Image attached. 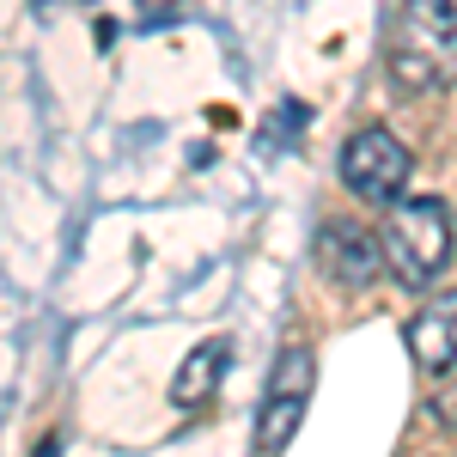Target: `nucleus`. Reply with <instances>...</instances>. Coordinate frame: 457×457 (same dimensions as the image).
Segmentation results:
<instances>
[{"label": "nucleus", "instance_id": "obj_3", "mask_svg": "<svg viewBox=\"0 0 457 457\" xmlns=\"http://www.w3.org/2000/svg\"><path fill=\"white\" fill-rule=\"evenodd\" d=\"M342 183L366 202H396L409 183V146L396 141L390 129H360L342 146Z\"/></svg>", "mask_w": 457, "mask_h": 457}, {"label": "nucleus", "instance_id": "obj_5", "mask_svg": "<svg viewBox=\"0 0 457 457\" xmlns=\"http://www.w3.org/2000/svg\"><path fill=\"white\" fill-rule=\"evenodd\" d=\"M409 353H415L421 372L457 366V293H439V299L409 323Z\"/></svg>", "mask_w": 457, "mask_h": 457}, {"label": "nucleus", "instance_id": "obj_2", "mask_svg": "<svg viewBox=\"0 0 457 457\" xmlns=\"http://www.w3.org/2000/svg\"><path fill=\"white\" fill-rule=\"evenodd\" d=\"M385 256L390 275L403 287H427L445 262H452V213L439 195H415V202H396L385 220Z\"/></svg>", "mask_w": 457, "mask_h": 457}, {"label": "nucleus", "instance_id": "obj_4", "mask_svg": "<svg viewBox=\"0 0 457 457\" xmlns=\"http://www.w3.org/2000/svg\"><path fill=\"white\" fill-rule=\"evenodd\" d=\"M317 256H323L329 281H342V287H372L390 269L385 238H372V232H366V226H353V220H329Z\"/></svg>", "mask_w": 457, "mask_h": 457}, {"label": "nucleus", "instance_id": "obj_7", "mask_svg": "<svg viewBox=\"0 0 457 457\" xmlns=\"http://www.w3.org/2000/svg\"><path fill=\"white\" fill-rule=\"evenodd\" d=\"M299 421H305V390L275 385V390H269V403H262V415H256V452L275 457L287 439L299 433Z\"/></svg>", "mask_w": 457, "mask_h": 457}, {"label": "nucleus", "instance_id": "obj_1", "mask_svg": "<svg viewBox=\"0 0 457 457\" xmlns=\"http://www.w3.org/2000/svg\"><path fill=\"white\" fill-rule=\"evenodd\" d=\"M390 73L403 92H439L457 79V0H403L390 37Z\"/></svg>", "mask_w": 457, "mask_h": 457}, {"label": "nucleus", "instance_id": "obj_6", "mask_svg": "<svg viewBox=\"0 0 457 457\" xmlns=\"http://www.w3.org/2000/svg\"><path fill=\"white\" fill-rule=\"evenodd\" d=\"M226 366H232V348H226V342H195L189 360L177 366V378H171V403L177 409H202L213 390H220Z\"/></svg>", "mask_w": 457, "mask_h": 457}, {"label": "nucleus", "instance_id": "obj_8", "mask_svg": "<svg viewBox=\"0 0 457 457\" xmlns=\"http://www.w3.org/2000/svg\"><path fill=\"white\" fill-rule=\"evenodd\" d=\"M183 6H189V0H135V12H141L146 31H153V25H171V19H183Z\"/></svg>", "mask_w": 457, "mask_h": 457}]
</instances>
